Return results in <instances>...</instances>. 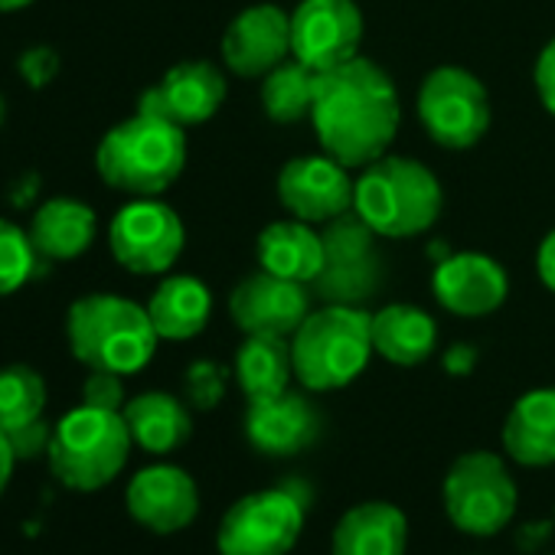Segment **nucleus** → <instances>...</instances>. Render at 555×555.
<instances>
[{
  "label": "nucleus",
  "instance_id": "23",
  "mask_svg": "<svg viewBox=\"0 0 555 555\" xmlns=\"http://www.w3.org/2000/svg\"><path fill=\"white\" fill-rule=\"evenodd\" d=\"M503 448L522 467L555 464V389H532L516 399L503 425Z\"/></svg>",
  "mask_w": 555,
  "mask_h": 555
},
{
  "label": "nucleus",
  "instance_id": "2",
  "mask_svg": "<svg viewBox=\"0 0 555 555\" xmlns=\"http://www.w3.org/2000/svg\"><path fill=\"white\" fill-rule=\"evenodd\" d=\"M66 340L82 366L118 376L141 373L160 344L147 308L118 295H86L73 301L66 314Z\"/></svg>",
  "mask_w": 555,
  "mask_h": 555
},
{
  "label": "nucleus",
  "instance_id": "10",
  "mask_svg": "<svg viewBox=\"0 0 555 555\" xmlns=\"http://www.w3.org/2000/svg\"><path fill=\"white\" fill-rule=\"evenodd\" d=\"M418 121L435 144L467 151L490 131V95L474 73L438 66L418 89Z\"/></svg>",
  "mask_w": 555,
  "mask_h": 555
},
{
  "label": "nucleus",
  "instance_id": "17",
  "mask_svg": "<svg viewBox=\"0 0 555 555\" xmlns=\"http://www.w3.org/2000/svg\"><path fill=\"white\" fill-rule=\"evenodd\" d=\"M222 102H225V76L206 60H190L167 69L164 79L141 95L138 112H151L180 128H193L209 121L222 108Z\"/></svg>",
  "mask_w": 555,
  "mask_h": 555
},
{
  "label": "nucleus",
  "instance_id": "9",
  "mask_svg": "<svg viewBox=\"0 0 555 555\" xmlns=\"http://www.w3.org/2000/svg\"><path fill=\"white\" fill-rule=\"evenodd\" d=\"M383 255L376 245V232L357 216L347 212L324 229V268L311 282L314 298L324 305H353L376 298L383 288Z\"/></svg>",
  "mask_w": 555,
  "mask_h": 555
},
{
  "label": "nucleus",
  "instance_id": "35",
  "mask_svg": "<svg viewBox=\"0 0 555 555\" xmlns=\"http://www.w3.org/2000/svg\"><path fill=\"white\" fill-rule=\"evenodd\" d=\"M532 79H535V92H539L542 108L555 118V40H548V43L542 47V53H539V60H535Z\"/></svg>",
  "mask_w": 555,
  "mask_h": 555
},
{
  "label": "nucleus",
  "instance_id": "14",
  "mask_svg": "<svg viewBox=\"0 0 555 555\" xmlns=\"http://www.w3.org/2000/svg\"><path fill=\"white\" fill-rule=\"evenodd\" d=\"M353 196L357 180H350V167H344L331 154L295 157L278 173V199L295 219H305L311 225H327L353 212Z\"/></svg>",
  "mask_w": 555,
  "mask_h": 555
},
{
  "label": "nucleus",
  "instance_id": "34",
  "mask_svg": "<svg viewBox=\"0 0 555 555\" xmlns=\"http://www.w3.org/2000/svg\"><path fill=\"white\" fill-rule=\"evenodd\" d=\"M60 73V56L53 47H30L21 56V76L30 82V89H43L56 79Z\"/></svg>",
  "mask_w": 555,
  "mask_h": 555
},
{
  "label": "nucleus",
  "instance_id": "39",
  "mask_svg": "<svg viewBox=\"0 0 555 555\" xmlns=\"http://www.w3.org/2000/svg\"><path fill=\"white\" fill-rule=\"evenodd\" d=\"M30 4L34 0H0V14H14V11H24Z\"/></svg>",
  "mask_w": 555,
  "mask_h": 555
},
{
  "label": "nucleus",
  "instance_id": "16",
  "mask_svg": "<svg viewBox=\"0 0 555 555\" xmlns=\"http://www.w3.org/2000/svg\"><path fill=\"white\" fill-rule=\"evenodd\" d=\"M431 292L454 318H487L506 301L509 278L496 258L483 251H457L435 264Z\"/></svg>",
  "mask_w": 555,
  "mask_h": 555
},
{
  "label": "nucleus",
  "instance_id": "15",
  "mask_svg": "<svg viewBox=\"0 0 555 555\" xmlns=\"http://www.w3.org/2000/svg\"><path fill=\"white\" fill-rule=\"evenodd\" d=\"M222 60L242 79H261L292 60V14L278 4H251L222 34Z\"/></svg>",
  "mask_w": 555,
  "mask_h": 555
},
{
  "label": "nucleus",
  "instance_id": "3",
  "mask_svg": "<svg viewBox=\"0 0 555 555\" xmlns=\"http://www.w3.org/2000/svg\"><path fill=\"white\" fill-rule=\"evenodd\" d=\"M186 167V134L180 125L138 112L115 125L95 151L99 177L131 196H160Z\"/></svg>",
  "mask_w": 555,
  "mask_h": 555
},
{
  "label": "nucleus",
  "instance_id": "6",
  "mask_svg": "<svg viewBox=\"0 0 555 555\" xmlns=\"http://www.w3.org/2000/svg\"><path fill=\"white\" fill-rule=\"evenodd\" d=\"M131 431L121 412L79 405L53 425L50 470L53 477L79 493L108 487L131 454Z\"/></svg>",
  "mask_w": 555,
  "mask_h": 555
},
{
  "label": "nucleus",
  "instance_id": "30",
  "mask_svg": "<svg viewBox=\"0 0 555 555\" xmlns=\"http://www.w3.org/2000/svg\"><path fill=\"white\" fill-rule=\"evenodd\" d=\"M40 255L17 222L0 219V298L17 295L30 278L37 274Z\"/></svg>",
  "mask_w": 555,
  "mask_h": 555
},
{
  "label": "nucleus",
  "instance_id": "20",
  "mask_svg": "<svg viewBox=\"0 0 555 555\" xmlns=\"http://www.w3.org/2000/svg\"><path fill=\"white\" fill-rule=\"evenodd\" d=\"M258 264L271 274L311 285L324 268V232L305 219H278L258 232Z\"/></svg>",
  "mask_w": 555,
  "mask_h": 555
},
{
  "label": "nucleus",
  "instance_id": "37",
  "mask_svg": "<svg viewBox=\"0 0 555 555\" xmlns=\"http://www.w3.org/2000/svg\"><path fill=\"white\" fill-rule=\"evenodd\" d=\"M474 366H477V350L467 347V344H454V347L444 353V370L454 373V376H467Z\"/></svg>",
  "mask_w": 555,
  "mask_h": 555
},
{
  "label": "nucleus",
  "instance_id": "31",
  "mask_svg": "<svg viewBox=\"0 0 555 555\" xmlns=\"http://www.w3.org/2000/svg\"><path fill=\"white\" fill-rule=\"evenodd\" d=\"M225 370L212 360H196L190 363V370L183 373V392H186V402L199 412H209L222 402L225 396Z\"/></svg>",
  "mask_w": 555,
  "mask_h": 555
},
{
  "label": "nucleus",
  "instance_id": "1",
  "mask_svg": "<svg viewBox=\"0 0 555 555\" xmlns=\"http://www.w3.org/2000/svg\"><path fill=\"white\" fill-rule=\"evenodd\" d=\"M402 121L399 92L383 66L357 56L337 69L318 73L311 125L324 154L350 170L389 154Z\"/></svg>",
  "mask_w": 555,
  "mask_h": 555
},
{
  "label": "nucleus",
  "instance_id": "28",
  "mask_svg": "<svg viewBox=\"0 0 555 555\" xmlns=\"http://www.w3.org/2000/svg\"><path fill=\"white\" fill-rule=\"evenodd\" d=\"M314 95H318V73L305 66L301 60H285L274 66L268 76H261V112L274 125H298L311 118L314 112Z\"/></svg>",
  "mask_w": 555,
  "mask_h": 555
},
{
  "label": "nucleus",
  "instance_id": "25",
  "mask_svg": "<svg viewBox=\"0 0 555 555\" xmlns=\"http://www.w3.org/2000/svg\"><path fill=\"white\" fill-rule=\"evenodd\" d=\"M121 415L134 444L151 454H170L183 448L193 435V418L186 405L170 392H141L125 402Z\"/></svg>",
  "mask_w": 555,
  "mask_h": 555
},
{
  "label": "nucleus",
  "instance_id": "36",
  "mask_svg": "<svg viewBox=\"0 0 555 555\" xmlns=\"http://www.w3.org/2000/svg\"><path fill=\"white\" fill-rule=\"evenodd\" d=\"M535 271H539V282L555 295V229L539 242V251H535Z\"/></svg>",
  "mask_w": 555,
  "mask_h": 555
},
{
  "label": "nucleus",
  "instance_id": "18",
  "mask_svg": "<svg viewBox=\"0 0 555 555\" xmlns=\"http://www.w3.org/2000/svg\"><path fill=\"white\" fill-rule=\"evenodd\" d=\"M245 435L258 454L292 457L321 438V412L301 392H282L271 399L248 402Z\"/></svg>",
  "mask_w": 555,
  "mask_h": 555
},
{
  "label": "nucleus",
  "instance_id": "11",
  "mask_svg": "<svg viewBox=\"0 0 555 555\" xmlns=\"http://www.w3.org/2000/svg\"><path fill=\"white\" fill-rule=\"evenodd\" d=\"M108 245L115 261L131 274H164L177 264L186 229L173 206L157 196H134L121 206L108 225Z\"/></svg>",
  "mask_w": 555,
  "mask_h": 555
},
{
  "label": "nucleus",
  "instance_id": "5",
  "mask_svg": "<svg viewBox=\"0 0 555 555\" xmlns=\"http://www.w3.org/2000/svg\"><path fill=\"white\" fill-rule=\"evenodd\" d=\"M373 314L353 305H324L292 337L295 376L311 392L350 386L373 357Z\"/></svg>",
  "mask_w": 555,
  "mask_h": 555
},
{
  "label": "nucleus",
  "instance_id": "24",
  "mask_svg": "<svg viewBox=\"0 0 555 555\" xmlns=\"http://www.w3.org/2000/svg\"><path fill=\"white\" fill-rule=\"evenodd\" d=\"M151 324L160 340H190L203 334L212 314V295L193 274H173L147 301Z\"/></svg>",
  "mask_w": 555,
  "mask_h": 555
},
{
  "label": "nucleus",
  "instance_id": "32",
  "mask_svg": "<svg viewBox=\"0 0 555 555\" xmlns=\"http://www.w3.org/2000/svg\"><path fill=\"white\" fill-rule=\"evenodd\" d=\"M125 376L118 373H105V370H89L86 383H82V405L92 409H108V412H121L125 409Z\"/></svg>",
  "mask_w": 555,
  "mask_h": 555
},
{
  "label": "nucleus",
  "instance_id": "4",
  "mask_svg": "<svg viewBox=\"0 0 555 555\" xmlns=\"http://www.w3.org/2000/svg\"><path fill=\"white\" fill-rule=\"evenodd\" d=\"M444 206L438 177L415 157L386 154L363 167L357 180L353 212L386 238H412L428 232Z\"/></svg>",
  "mask_w": 555,
  "mask_h": 555
},
{
  "label": "nucleus",
  "instance_id": "8",
  "mask_svg": "<svg viewBox=\"0 0 555 555\" xmlns=\"http://www.w3.org/2000/svg\"><path fill=\"white\" fill-rule=\"evenodd\" d=\"M448 519L467 535H496L516 513V483L493 451L461 454L441 487Z\"/></svg>",
  "mask_w": 555,
  "mask_h": 555
},
{
  "label": "nucleus",
  "instance_id": "29",
  "mask_svg": "<svg viewBox=\"0 0 555 555\" xmlns=\"http://www.w3.org/2000/svg\"><path fill=\"white\" fill-rule=\"evenodd\" d=\"M47 409V379L27 366L14 363L0 370V431H17L37 418H43Z\"/></svg>",
  "mask_w": 555,
  "mask_h": 555
},
{
  "label": "nucleus",
  "instance_id": "12",
  "mask_svg": "<svg viewBox=\"0 0 555 555\" xmlns=\"http://www.w3.org/2000/svg\"><path fill=\"white\" fill-rule=\"evenodd\" d=\"M311 285L292 282V278L255 271L232 288L229 295V318L245 334H268V337H295V331L314 311Z\"/></svg>",
  "mask_w": 555,
  "mask_h": 555
},
{
  "label": "nucleus",
  "instance_id": "27",
  "mask_svg": "<svg viewBox=\"0 0 555 555\" xmlns=\"http://www.w3.org/2000/svg\"><path fill=\"white\" fill-rule=\"evenodd\" d=\"M292 376H295L292 337H268V334L245 337V344L235 353V379L248 396V402L288 392Z\"/></svg>",
  "mask_w": 555,
  "mask_h": 555
},
{
  "label": "nucleus",
  "instance_id": "21",
  "mask_svg": "<svg viewBox=\"0 0 555 555\" xmlns=\"http://www.w3.org/2000/svg\"><path fill=\"white\" fill-rule=\"evenodd\" d=\"M409 542L405 513L392 503L370 500L340 516L334 526V555H402Z\"/></svg>",
  "mask_w": 555,
  "mask_h": 555
},
{
  "label": "nucleus",
  "instance_id": "19",
  "mask_svg": "<svg viewBox=\"0 0 555 555\" xmlns=\"http://www.w3.org/2000/svg\"><path fill=\"white\" fill-rule=\"evenodd\" d=\"M125 500L128 513L154 532L186 529L199 513V490L193 477L173 464H151L138 470Z\"/></svg>",
  "mask_w": 555,
  "mask_h": 555
},
{
  "label": "nucleus",
  "instance_id": "38",
  "mask_svg": "<svg viewBox=\"0 0 555 555\" xmlns=\"http://www.w3.org/2000/svg\"><path fill=\"white\" fill-rule=\"evenodd\" d=\"M14 464H17V457H14V448H11L8 435L0 431V496H4V490H8V483H11Z\"/></svg>",
  "mask_w": 555,
  "mask_h": 555
},
{
  "label": "nucleus",
  "instance_id": "22",
  "mask_svg": "<svg viewBox=\"0 0 555 555\" xmlns=\"http://www.w3.org/2000/svg\"><path fill=\"white\" fill-rule=\"evenodd\" d=\"M95 229H99V219L89 203L73 199V196H53L34 212V222L27 232L40 258L73 261L89 251Z\"/></svg>",
  "mask_w": 555,
  "mask_h": 555
},
{
  "label": "nucleus",
  "instance_id": "7",
  "mask_svg": "<svg viewBox=\"0 0 555 555\" xmlns=\"http://www.w3.org/2000/svg\"><path fill=\"white\" fill-rule=\"evenodd\" d=\"M311 493L301 480L235 500L216 532L219 555H288L305 529Z\"/></svg>",
  "mask_w": 555,
  "mask_h": 555
},
{
  "label": "nucleus",
  "instance_id": "13",
  "mask_svg": "<svg viewBox=\"0 0 555 555\" xmlns=\"http://www.w3.org/2000/svg\"><path fill=\"white\" fill-rule=\"evenodd\" d=\"M363 14L357 0H301L292 14V56L314 73L360 56Z\"/></svg>",
  "mask_w": 555,
  "mask_h": 555
},
{
  "label": "nucleus",
  "instance_id": "33",
  "mask_svg": "<svg viewBox=\"0 0 555 555\" xmlns=\"http://www.w3.org/2000/svg\"><path fill=\"white\" fill-rule=\"evenodd\" d=\"M8 441L14 448V457L17 461H37L40 454H50V444H53V425L47 418H37L17 431H8Z\"/></svg>",
  "mask_w": 555,
  "mask_h": 555
},
{
  "label": "nucleus",
  "instance_id": "26",
  "mask_svg": "<svg viewBox=\"0 0 555 555\" xmlns=\"http://www.w3.org/2000/svg\"><path fill=\"white\" fill-rule=\"evenodd\" d=\"M438 347L431 314L415 305H389L373 314V350L396 366H418Z\"/></svg>",
  "mask_w": 555,
  "mask_h": 555
}]
</instances>
